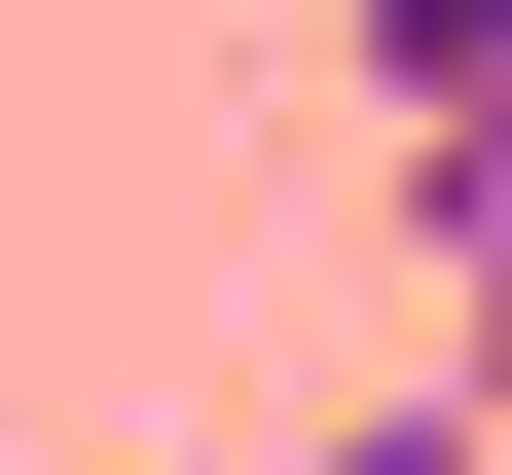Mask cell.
<instances>
[{"mask_svg":"<svg viewBox=\"0 0 512 475\" xmlns=\"http://www.w3.org/2000/svg\"><path fill=\"white\" fill-rule=\"evenodd\" d=\"M330 37H366V110H403V183L512 147V0H330Z\"/></svg>","mask_w":512,"mask_h":475,"instance_id":"obj_1","label":"cell"},{"mask_svg":"<svg viewBox=\"0 0 512 475\" xmlns=\"http://www.w3.org/2000/svg\"><path fill=\"white\" fill-rule=\"evenodd\" d=\"M439 402L512 439V220H439Z\"/></svg>","mask_w":512,"mask_h":475,"instance_id":"obj_2","label":"cell"},{"mask_svg":"<svg viewBox=\"0 0 512 475\" xmlns=\"http://www.w3.org/2000/svg\"><path fill=\"white\" fill-rule=\"evenodd\" d=\"M330 475H512V439H476V402H366V439H330Z\"/></svg>","mask_w":512,"mask_h":475,"instance_id":"obj_3","label":"cell"}]
</instances>
